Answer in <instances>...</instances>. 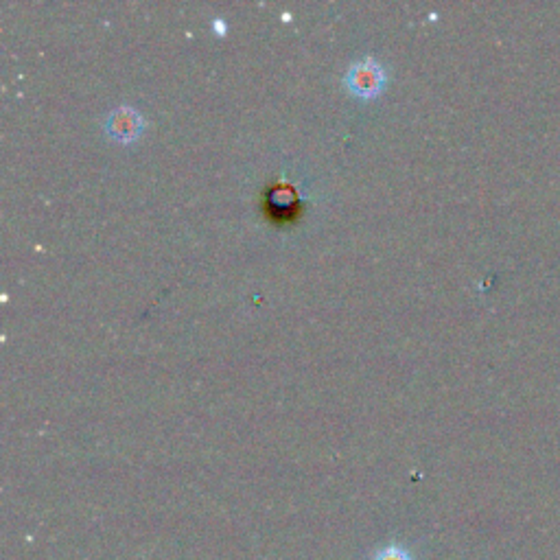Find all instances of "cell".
<instances>
[{"mask_svg": "<svg viewBox=\"0 0 560 560\" xmlns=\"http://www.w3.org/2000/svg\"><path fill=\"white\" fill-rule=\"evenodd\" d=\"M344 84L350 92H355L359 97H377L385 86V68L375 57H361V60L348 66Z\"/></svg>", "mask_w": 560, "mask_h": 560, "instance_id": "6da1fadb", "label": "cell"}, {"mask_svg": "<svg viewBox=\"0 0 560 560\" xmlns=\"http://www.w3.org/2000/svg\"><path fill=\"white\" fill-rule=\"evenodd\" d=\"M103 130L114 140L121 143H132L145 130V119L132 105H116L114 110L105 114Z\"/></svg>", "mask_w": 560, "mask_h": 560, "instance_id": "7a4b0ae2", "label": "cell"}, {"mask_svg": "<svg viewBox=\"0 0 560 560\" xmlns=\"http://www.w3.org/2000/svg\"><path fill=\"white\" fill-rule=\"evenodd\" d=\"M267 202H270L272 208H296L298 204V193L294 186L289 184H276L274 189L267 193Z\"/></svg>", "mask_w": 560, "mask_h": 560, "instance_id": "3957f363", "label": "cell"}, {"mask_svg": "<svg viewBox=\"0 0 560 560\" xmlns=\"http://www.w3.org/2000/svg\"><path fill=\"white\" fill-rule=\"evenodd\" d=\"M372 560H412V556L401 550V547H385V550L372 556Z\"/></svg>", "mask_w": 560, "mask_h": 560, "instance_id": "277c9868", "label": "cell"}]
</instances>
